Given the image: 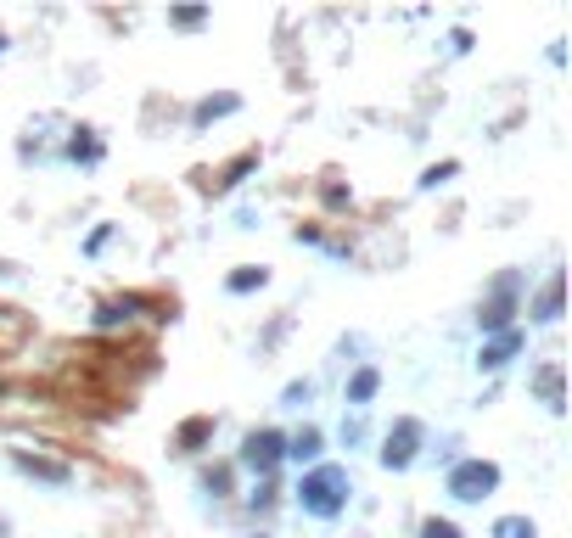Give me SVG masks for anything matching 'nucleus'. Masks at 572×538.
I'll list each match as a JSON object with an SVG mask.
<instances>
[{
	"instance_id": "nucleus-4",
	"label": "nucleus",
	"mask_w": 572,
	"mask_h": 538,
	"mask_svg": "<svg viewBox=\"0 0 572 538\" xmlns=\"http://www.w3.org/2000/svg\"><path fill=\"white\" fill-rule=\"evenodd\" d=\"M242 460H247V466H258V471H270L275 460H281V438H275V432H253Z\"/></svg>"
},
{
	"instance_id": "nucleus-10",
	"label": "nucleus",
	"mask_w": 572,
	"mask_h": 538,
	"mask_svg": "<svg viewBox=\"0 0 572 538\" xmlns=\"http://www.w3.org/2000/svg\"><path fill=\"white\" fill-rule=\"evenodd\" d=\"M539 393L550 398V410H561V376H556V370H544V376H539Z\"/></svg>"
},
{
	"instance_id": "nucleus-15",
	"label": "nucleus",
	"mask_w": 572,
	"mask_h": 538,
	"mask_svg": "<svg viewBox=\"0 0 572 538\" xmlns=\"http://www.w3.org/2000/svg\"><path fill=\"white\" fill-rule=\"evenodd\" d=\"M230 286H236V292H247V286H264V269H242Z\"/></svg>"
},
{
	"instance_id": "nucleus-17",
	"label": "nucleus",
	"mask_w": 572,
	"mask_h": 538,
	"mask_svg": "<svg viewBox=\"0 0 572 538\" xmlns=\"http://www.w3.org/2000/svg\"><path fill=\"white\" fill-rule=\"evenodd\" d=\"M0 533H6V522H0Z\"/></svg>"
},
{
	"instance_id": "nucleus-6",
	"label": "nucleus",
	"mask_w": 572,
	"mask_h": 538,
	"mask_svg": "<svg viewBox=\"0 0 572 538\" xmlns=\"http://www.w3.org/2000/svg\"><path fill=\"white\" fill-rule=\"evenodd\" d=\"M505 292H511V281H505V286H500V298L488 303V314H483V331H500V326H505V320H511V303H505Z\"/></svg>"
},
{
	"instance_id": "nucleus-14",
	"label": "nucleus",
	"mask_w": 572,
	"mask_h": 538,
	"mask_svg": "<svg viewBox=\"0 0 572 538\" xmlns=\"http://www.w3.org/2000/svg\"><path fill=\"white\" fill-rule=\"evenodd\" d=\"M202 438H208V421H186V426H180V443H202Z\"/></svg>"
},
{
	"instance_id": "nucleus-2",
	"label": "nucleus",
	"mask_w": 572,
	"mask_h": 538,
	"mask_svg": "<svg viewBox=\"0 0 572 538\" xmlns=\"http://www.w3.org/2000/svg\"><path fill=\"white\" fill-rule=\"evenodd\" d=\"M500 488V466H488V460H460L455 471H449V494L466 499V505H477L483 494H494Z\"/></svg>"
},
{
	"instance_id": "nucleus-8",
	"label": "nucleus",
	"mask_w": 572,
	"mask_h": 538,
	"mask_svg": "<svg viewBox=\"0 0 572 538\" xmlns=\"http://www.w3.org/2000/svg\"><path fill=\"white\" fill-rule=\"evenodd\" d=\"M494 538H533V522H522V516H505V522L494 527Z\"/></svg>"
},
{
	"instance_id": "nucleus-9",
	"label": "nucleus",
	"mask_w": 572,
	"mask_h": 538,
	"mask_svg": "<svg viewBox=\"0 0 572 538\" xmlns=\"http://www.w3.org/2000/svg\"><path fill=\"white\" fill-rule=\"evenodd\" d=\"M371 393H376V370H359V376H354V387H348V398H354V404H365Z\"/></svg>"
},
{
	"instance_id": "nucleus-7",
	"label": "nucleus",
	"mask_w": 572,
	"mask_h": 538,
	"mask_svg": "<svg viewBox=\"0 0 572 538\" xmlns=\"http://www.w3.org/2000/svg\"><path fill=\"white\" fill-rule=\"evenodd\" d=\"M511 348H516V331H511V337H500L494 348H483V365H488V370H500L505 359H511Z\"/></svg>"
},
{
	"instance_id": "nucleus-13",
	"label": "nucleus",
	"mask_w": 572,
	"mask_h": 538,
	"mask_svg": "<svg viewBox=\"0 0 572 538\" xmlns=\"http://www.w3.org/2000/svg\"><path fill=\"white\" fill-rule=\"evenodd\" d=\"M286 454H298V460H315V454H320V438H315V432H303V438L292 443Z\"/></svg>"
},
{
	"instance_id": "nucleus-5",
	"label": "nucleus",
	"mask_w": 572,
	"mask_h": 538,
	"mask_svg": "<svg viewBox=\"0 0 572 538\" xmlns=\"http://www.w3.org/2000/svg\"><path fill=\"white\" fill-rule=\"evenodd\" d=\"M17 466L29 471V477H45V482H68V466H57V460H40V454H17Z\"/></svg>"
},
{
	"instance_id": "nucleus-11",
	"label": "nucleus",
	"mask_w": 572,
	"mask_h": 538,
	"mask_svg": "<svg viewBox=\"0 0 572 538\" xmlns=\"http://www.w3.org/2000/svg\"><path fill=\"white\" fill-rule=\"evenodd\" d=\"M556 303H561V281H550L539 298V320H556Z\"/></svg>"
},
{
	"instance_id": "nucleus-1",
	"label": "nucleus",
	"mask_w": 572,
	"mask_h": 538,
	"mask_svg": "<svg viewBox=\"0 0 572 538\" xmlns=\"http://www.w3.org/2000/svg\"><path fill=\"white\" fill-rule=\"evenodd\" d=\"M298 499H303V510H315V516H337V510H343V499H348V477L337 466H320V471H309V477H303Z\"/></svg>"
},
{
	"instance_id": "nucleus-16",
	"label": "nucleus",
	"mask_w": 572,
	"mask_h": 538,
	"mask_svg": "<svg viewBox=\"0 0 572 538\" xmlns=\"http://www.w3.org/2000/svg\"><path fill=\"white\" fill-rule=\"evenodd\" d=\"M421 538H460V533L449 522H427V533H421Z\"/></svg>"
},
{
	"instance_id": "nucleus-3",
	"label": "nucleus",
	"mask_w": 572,
	"mask_h": 538,
	"mask_svg": "<svg viewBox=\"0 0 572 538\" xmlns=\"http://www.w3.org/2000/svg\"><path fill=\"white\" fill-rule=\"evenodd\" d=\"M415 443H421V426L399 421V426H393V438H387V449H382V466H410Z\"/></svg>"
},
{
	"instance_id": "nucleus-12",
	"label": "nucleus",
	"mask_w": 572,
	"mask_h": 538,
	"mask_svg": "<svg viewBox=\"0 0 572 538\" xmlns=\"http://www.w3.org/2000/svg\"><path fill=\"white\" fill-rule=\"evenodd\" d=\"M230 107H236V96H219V101H202V107H197V124H208V118H214V113H230Z\"/></svg>"
}]
</instances>
